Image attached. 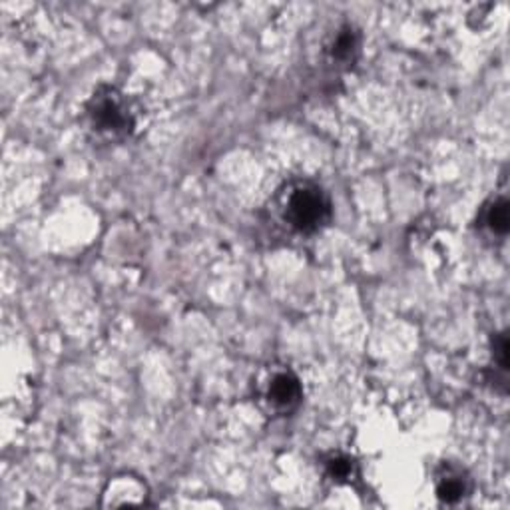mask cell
<instances>
[{
    "label": "cell",
    "mask_w": 510,
    "mask_h": 510,
    "mask_svg": "<svg viewBox=\"0 0 510 510\" xmlns=\"http://www.w3.org/2000/svg\"><path fill=\"white\" fill-rule=\"evenodd\" d=\"M482 226L495 235H506L510 227V206L506 198L492 200L482 211Z\"/></svg>",
    "instance_id": "8992f818"
},
{
    "label": "cell",
    "mask_w": 510,
    "mask_h": 510,
    "mask_svg": "<svg viewBox=\"0 0 510 510\" xmlns=\"http://www.w3.org/2000/svg\"><path fill=\"white\" fill-rule=\"evenodd\" d=\"M469 492V479L457 466L443 465L437 474V495L447 505H455Z\"/></svg>",
    "instance_id": "5b68a950"
},
{
    "label": "cell",
    "mask_w": 510,
    "mask_h": 510,
    "mask_svg": "<svg viewBox=\"0 0 510 510\" xmlns=\"http://www.w3.org/2000/svg\"><path fill=\"white\" fill-rule=\"evenodd\" d=\"M282 216L293 232L317 234L331 222L333 210L329 195L317 184L297 182L282 198Z\"/></svg>",
    "instance_id": "7a4b0ae2"
},
{
    "label": "cell",
    "mask_w": 510,
    "mask_h": 510,
    "mask_svg": "<svg viewBox=\"0 0 510 510\" xmlns=\"http://www.w3.org/2000/svg\"><path fill=\"white\" fill-rule=\"evenodd\" d=\"M88 128L108 140L128 138L136 128V112L120 90L102 84L86 102Z\"/></svg>",
    "instance_id": "6da1fadb"
},
{
    "label": "cell",
    "mask_w": 510,
    "mask_h": 510,
    "mask_svg": "<svg viewBox=\"0 0 510 510\" xmlns=\"http://www.w3.org/2000/svg\"><path fill=\"white\" fill-rule=\"evenodd\" d=\"M266 399L274 411L284 415L293 413L303 399L300 379L292 371L276 373L267 385Z\"/></svg>",
    "instance_id": "3957f363"
},
{
    "label": "cell",
    "mask_w": 510,
    "mask_h": 510,
    "mask_svg": "<svg viewBox=\"0 0 510 510\" xmlns=\"http://www.w3.org/2000/svg\"><path fill=\"white\" fill-rule=\"evenodd\" d=\"M359 32H357L351 24H345V27L339 29L335 37L329 40L327 56L331 58V62L350 66L351 62H355L357 54H359Z\"/></svg>",
    "instance_id": "277c9868"
},
{
    "label": "cell",
    "mask_w": 510,
    "mask_h": 510,
    "mask_svg": "<svg viewBox=\"0 0 510 510\" xmlns=\"http://www.w3.org/2000/svg\"><path fill=\"white\" fill-rule=\"evenodd\" d=\"M325 473L329 474L331 479L333 481H339V482H343V481H351L355 474H357V465L353 458L350 457H345L341 453H337V455H329L325 458Z\"/></svg>",
    "instance_id": "52a82bcc"
},
{
    "label": "cell",
    "mask_w": 510,
    "mask_h": 510,
    "mask_svg": "<svg viewBox=\"0 0 510 510\" xmlns=\"http://www.w3.org/2000/svg\"><path fill=\"white\" fill-rule=\"evenodd\" d=\"M495 361L503 371L508 369V339L505 333L497 335L495 339Z\"/></svg>",
    "instance_id": "ba28073f"
}]
</instances>
